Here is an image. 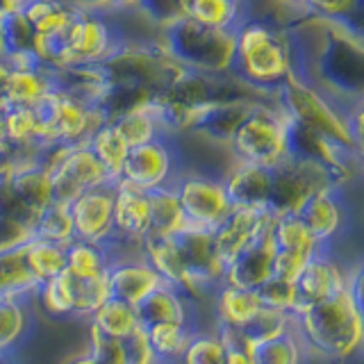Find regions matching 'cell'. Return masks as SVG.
<instances>
[{
  "instance_id": "6da1fadb",
  "label": "cell",
  "mask_w": 364,
  "mask_h": 364,
  "mask_svg": "<svg viewBox=\"0 0 364 364\" xmlns=\"http://www.w3.org/2000/svg\"><path fill=\"white\" fill-rule=\"evenodd\" d=\"M291 321H299L305 339L326 358L346 360L362 346L364 314L353 305L346 287L291 316Z\"/></svg>"
},
{
  "instance_id": "7a4b0ae2",
  "label": "cell",
  "mask_w": 364,
  "mask_h": 364,
  "mask_svg": "<svg viewBox=\"0 0 364 364\" xmlns=\"http://www.w3.org/2000/svg\"><path fill=\"white\" fill-rule=\"evenodd\" d=\"M235 162L276 166L287 159V117L271 96H257L225 144Z\"/></svg>"
},
{
  "instance_id": "3957f363",
  "label": "cell",
  "mask_w": 364,
  "mask_h": 364,
  "mask_svg": "<svg viewBox=\"0 0 364 364\" xmlns=\"http://www.w3.org/2000/svg\"><path fill=\"white\" fill-rule=\"evenodd\" d=\"M164 53L180 66L203 73H228L232 32L210 30L187 16H176L159 28Z\"/></svg>"
},
{
  "instance_id": "277c9868",
  "label": "cell",
  "mask_w": 364,
  "mask_h": 364,
  "mask_svg": "<svg viewBox=\"0 0 364 364\" xmlns=\"http://www.w3.org/2000/svg\"><path fill=\"white\" fill-rule=\"evenodd\" d=\"M185 166L187 151L182 146V134L162 132L151 141L128 148L119 180L141 191H153L173 185Z\"/></svg>"
},
{
  "instance_id": "5b68a950",
  "label": "cell",
  "mask_w": 364,
  "mask_h": 364,
  "mask_svg": "<svg viewBox=\"0 0 364 364\" xmlns=\"http://www.w3.org/2000/svg\"><path fill=\"white\" fill-rule=\"evenodd\" d=\"M223 171L203 166L200 162H187L173 182L185 223L214 228L230 212V200L223 189Z\"/></svg>"
},
{
  "instance_id": "8992f818",
  "label": "cell",
  "mask_w": 364,
  "mask_h": 364,
  "mask_svg": "<svg viewBox=\"0 0 364 364\" xmlns=\"http://www.w3.org/2000/svg\"><path fill=\"white\" fill-rule=\"evenodd\" d=\"M37 114L41 121V132L46 148L50 153L60 148H71L87 144L89 134L94 132L96 125L102 121L98 114L77 98L55 89L43 100H39Z\"/></svg>"
},
{
  "instance_id": "52a82bcc",
  "label": "cell",
  "mask_w": 364,
  "mask_h": 364,
  "mask_svg": "<svg viewBox=\"0 0 364 364\" xmlns=\"http://www.w3.org/2000/svg\"><path fill=\"white\" fill-rule=\"evenodd\" d=\"M48 173L53 200L57 203H71L87 189L112 182L105 166L98 162V157L87 144L60 148V151L50 153Z\"/></svg>"
},
{
  "instance_id": "ba28073f",
  "label": "cell",
  "mask_w": 364,
  "mask_h": 364,
  "mask_svg": "<svg viewBox=\"0 0 364 364\" xmlns=\"http://www.w3.org/2000/svg\"><path fill=\"white\" fill-rule=\"evenodd\" d=\"M151 228V205L148 193L128 182H114V212H112V237L105 242L107 250L136 246Z\"/></svg>"
},
{
  "instance_id": "9c48e42d",
  "label": "cell",
  "mask_w": 364,
  "mask_h": 364,
  "mask_svg": "<svg viewBox=\"0 0 364 364\" xmlns=\"http://www.w3.org/2000/svg\"><path fill=\"white\" fill-rule=\"evenodd\" d=\"M171 239H173L182 267L193 282H198L200 287L221 282L225 267L216 253L212 228L185 223L180 230L171 232Z\"/></svg>"
},
{
  "instance_id": "30bf717a",
  "label": "cell",
  "mask_w": 364,
  "mask_h": 364,
  "mask_svg": "<svg viewBox=\"0 0 364 364\" xmlns=\"http://www.w3.org/2000/svg\"><path fill=\"white\" fill-rule=\"evenodd\" d=\"M344 189L346 187L339 185L318 187L312 193H307L299 203V208L294 210V214L299 216L321 250H328V244L344 225Z\"/></svg>"
},
{
  "instance_id": "8fae6325",
  "label": "cell",
  "mask_w": 364,
  "mask_h": 364,
  "mask_svg": "<svg viewBox=\"0 0 364 364\" xmlns=\"http://www.w3.org/2000/svg\"><path fill=\"white\" fill-rule=\"evenodd\" d=\"M68 205L73 223V239L105 244L112 237V212H114V182L87 189Z\"/></svg>"
},
{
  "instance_id": "7c38bea8",
  "label": "cell",
  "mask_w": 364,
  "mask_h": 364,
  "mask_svg": "<svg viewBox=\"0 0 364 364\" xmlns=\"http://www.w3.org/2000/svg\"><path fill=\"white\" fill-rule=\"evenodd\" d=\"M291 282H294V291H296L291 316H296L303 310H307L310 305L323 301V299H330V296L337 294L339 289H344L346 276L341 273V269L335 264V262L328 257V250H316V253L307 257L303 269L299 271V276H296Z\"/></svg>"
},
{
  "instance_id": "4fadbf2b",
  "label": "cell",
  "mask_w": 364,
  "mask_h": 364,
  "mask_svg": "<svg viewBox=\"0 0 364 364\" xmlns=\"http://www.w3.org/2000/svg\"><path fill=\"white\" fill-rule=\"evenodd\" d=\"M273 276V242H271V223L262 232H257L239 253L228 262L223 269L221 282L235 284L242 289H255L259 282Z\"/></svg>"
},
{
  "instance_id": "5bb4252c",
  "label": "cell",
  "mask_w": 364,
  "mask_h": 364,
  "mask_svg": "<svg viewBox=\"0 0 364 364\" xmlns=\"http://www.w3.org/2000/svg\"><path fill=\"white\" fill-rule=\"evenodd\" d=\"M273 185V166L232 162L223 171V189L230 208L267 210Z\"/></svg>"
},
{
  "instance_id": "9a60e30c",
  "label": "cell",
  "mask_w": 364,
  "mask_h": 364,
  "mask_svg": "<svg viewBox=\"0 0 364 364\" xmlns=\"http://www.w3.org/2000/svg\"><path fill=\"white\" fill-rule=\"evenodd\" d=\"M273 221V214L269 210L257 208H230L223 219L212 228L214 246L223 267L230 262L239 250H242L250 239Z\"/></svg>"
},
{
  "instance_id": "2e32d148",
  "label": "cell",
  "mask_w": 364,
  "mask_h": 364,
  "mask_svg": "<svg viewBox=\"0 0 364 364\" xmlns=\"http://www.w3.org/2000/svg\"><path fill=\"white\" fill-rule=\"evenodd\" d=\"M141 255L146 257V262L151 264L159 278L164 282L173 284V287L185 296L187 301H198L203 296V289L198 282H193L185 267H182L180 255L173 246V239L171 235H157V232H146L141 239Z\"/></svg>"
},
{
  "instance_id": "e0dca14e",
  "label": "cell",
  "mask_w": 364,
  "mask_h": 364,
  "mask_svg": "<svg viewBox=\"0 0 364 364\" xmlns=\"http://www.w3.org/2000/svg\"><path fill=\"white\" fill-rule=\"evenodd\" d=\"M107 280H109V296L121 299L130 305L144 299L148 291L162 282L159 273L148 264L146 257L141 259L114 257L107 267Z\"/></svg>"
},
{
  "instance_id": "ac0fdd59",
  "label": "cell",
  "mask_w": 364,
  "mask_h": 364,
  "mask_svg": "<svg viewBox=\"0 0 364 364\" xmlns=\"http://www.w3.org/2000/svg\"><path fill=\"white\" fill-rule=\"evenodd\" d=\"M250 5L253 0H180V16L210 30L235 32Z\"/></svg>"
},
{
  "instance_id": "d6986e66",
  "label": "cell",
  "mask_w": 364,
  "mask_h": 364,
  "mask_svg": "<svg viewBox=\"0 0 364 364\" xmlns=\"http://www.w3.org/2000/svg\"><path fill=\"white\" fill-rule=\"evenodd\" d=\"M55 91V71L43 64L11 68L7 75L3 105H26L34 107L39 100Z\"/></svg>"
},
{
  "instance_id": "ffe728a7",
  "label": "cell",
  "mask_w": 364,
  "mask_h": 364,
  "mask_svg": "<svg viewBox=\"0 0 364 364\" xmlns=\"http://www.w3.org/2000/svg\"><path fill=\"white\" fill-rule=\"evenodd\" d=\"M134 314H136V321L144 328L153 323H164V321L187 323V299L173 287V284L162 280L157 287L148 291L144 299L134 303Z\"/></svg>"
},
{
  "instance_id": "44dd1931",
  "label": "cell",
  "mask_w": 364,
  "mask_h": 364,
  "mask_svg": "<svg viewBox=\"0 0 364 364\" xmlns=\"http://www.w3.org/2000/svg\"><path fill=\"white\" fill-rule=\"evenodd\" d=\"M109 121L114 123V128L121 132V136L128 146H139V144L155 139V136H159L162 132H168L157 112V105L151 98L119 112L117 117H112Z\"/></svg>"
},
{
  "instance_id": "7402d4cb",
  "label": "cell",
  "mask_w": 364,
  "mask_h": 364,
  "mask_svg": "<svg viewBox=\"0 0 364 364\" xmlns=\"http://www.w3.org/2000/svg\"><path fill=\"white\" fill-rule=\"evenodd\" d=\"M362 0H307L303 16L326 23L330 28L346 32L348 37L362 41Z\"/></svg>"
},
{
  "instance_id": "603a6c76",
  "label": "cell",
  "mask_w": 364,
  "mask_h": 364,
  "mask_svg": "<svg viewBox=\"0 0 364 364\" xmlns=\"http://www.w3.org/2000/svg\"><path fill=\"white\" fill-rule=\"evenodd\" d=\"M18 11L37 37V34L64 32L77 16L80 7L71 0H28Z\"/></svg>"
},
{
  "instance_id": "cb8c5ba5",
  "label": "cell",
  "mask_w": 364,
  "mask_h": 364,
  "mask_svg": "<svg viewBox=\"0 0 364 364\" xmlns=\"http://www.w3.org/2000/svg\"><path fill=\"white\" fill-rule=\"evenodd\" d=\"M66 244L46 242V239H28L26 244H21L18 255L23 262V269L28 271V276L37 282H43L57 273L66 269Z\"/></svg>"
},
{
  "instance_id": "d4e9b609",
  "label": "cell",
  "mask_w": 364,
  "mask_h": 364,
  "mask_svg": "<svg viewBox=\"0 0 364 364\" xmlns=\"http://www.w3.org/2000/svg\"><path fill=\"white\" fill-rule=\"evenodd\" d=\"M87 146L94 151V155L98 157V162L105 166L107 176L112 182H117L121 176V166H123V159L128 155V144L121 136V132L114 128L112 121H100L94 132L89 134Z\"/></svg>"
},
{
  "instance_id": "484cf974",
  "label": "cell",
  "mask_w": 364,
  "mask_h": 364,
  "mask_svg": "<svg viewBox=\"0 0 364 364\" xmlns=\"http://www.w3.org/2000/svg\"><path fill=\"white\" fill-rule=\"evenodd\" d=\"M66 269L77 278H94L105 273L112 255L105 244L82 242V239H71L66 246Z\"/></svg>"
},
{
  "instance_id": "4316f807",
  "label": "cell",
  "mask_w": 364,
  "mask_h": 364,
  "mask_svg": "<svg viewBox=\"0 0 364 364\" xmlns=\"http://www.w3.org/2000/svg\"><path fill=\"white\" fill-rule=\"evenodd\" d=\"M271 242H273V250H299V253H305V255H312L316 250H321L294 212L273 216Z\"/></svg>"
},
{
  "instance_id": "83f0119b",
  "label": "cell",
  "mask_w": 364,
  "mask_h": 364,
  "mask_svg": "<svg viewBox=\"0 0 364 364\" xmlns=\"http://www.w3.org/2000/svg\"><path fill=\"white\" fill-rule=\"evenodd\" d=\"M30 232L34 239H46V242L68 244L73 239V223L68 214L66 203L50 200L46 208H41L30 223Z\"/></svg>"
},
{
  "instance_id": "f1b7e54d",
  "label": "cell",
  "mask_w": 364,
  "mask_h": 364,
  "mask_svg": "<svg viewBox=\"0 0 364 364\" xmlns=\"http://www.w3.org/2000/svg\"><path fill=\"white\" fill-rule=\"evenodd\" d=\"M146 193H148V205H151V228H148V232L171 235L185 225V214L180 210L173 185L159 187Z\"/></svg>"
},
{
  "instance_id": "f546056e",
  "label": "cell",
  "mask_w": 364,
  "mask_h": 364,
  "mask_svg": "<svg viewBox=\"0 0 364 364\" xmlns=\"http://www.w3.org/2000/svg\"><path fill=\"white\" fill-rule=\"evenodd\" d=\"M146 333H148V341H151L153 353L157 358V364L180 360L189 344V339H191L189 323H176V321L153 323L146 328Z\"/></svg>"
},
{
  "instance_id": "4dcf8cb0",
  "label": "cell",
  "mask_w": 364,
  "mask_h": 364,
  "mask_svg": "<svg viewBox=\"0 0 364 364\" xmlns=\"http://www.w3.org/2000/svg\"><path fill=\"white\" fill-rule=\"evenodd\" d=\"M37 299L55 316L75 314V276L68 269H64L57 276L43 280L39 284Z\"/></svg>"
},
{
  "instance_id": "1f68e13d",
  "label": "cell",
  "mask_w": 364,
  "mask_h": 364,
  "mask_svg": "<svg viewBox=\"0 0 364 364\" xmlns=\"http://www.w3.org/2000/svg\"><path fill=\"white\" fill-rule=\"evenodd\" d=\"M26 330V299L0 287V358L16 346Z\"/></svg>"
},
{
  "instance_id": "d6a6232c",
  "label": "cell",
  "mask_w": 364,
  "mask_h": 364,
  "mask_svg": "<svg viewBox=\"0 0 364 364\" xmlns=\"http://www.w3.org/2000/svg\"><path fill=\"white\" fill-rule=\"evenodd\" d=\"M219 284H221L219 316L225 318V321L242 326L262 307L257 303V296L253 289H242V287H235V284H225V282H219Z\"/></svg>"
},
{
  "instance_id": "836d02e7",
  "label": "cell",
  "mask_w": 364,
  "mask_h": 364,
  "mask_svg": "<svg viewBox=\"0 0 364 364\" xmlns=\"http://www.w3.org/2000/svg\"><path fill=\"white\" fill-rule=\"evenodd\" d=\"M289 321L291 314L287 312H278V310H269V307H259V310L244 321L239 328V333L244 335V339L248 341L250 346L259 344V341L271 339L276 335H282L289 330Z\"/></svg>"
},
{
  "instance_id": "e575fe53",
  "label": "cell",
  "mask_w": 364,
  "mask_h": 364,
  "mask_svg": "<svg viewBox=\"0 0 364 364\" xmlns=\"http://www.w3.org/2000/svg\"><path fill=\"white\" fill-rule=\"evenodd\" d=\"M91 323H96L105 335H112V337L119 339L139 321H136L134 305L109 296V299L102 303L94 314H91Z\"/></svg>"
},
{
  "instance_id": "d590c367",
  "label": "cell",
  "mask_w": 364,
  "mask_h": 364,
  "mask_svg": "<svg viewBox=\"0 0 364 364\" xmlns=\"http://www.w3.org/2000/svg\"><path fill=\"white\" fill-rule=\"evenodd\" d=\"M253 364H301V353L289 330L253 344Z\"/></svg>"
},
{
  "instance_id": "8d00e7d4",
  "label": "cell",
  "mask_w": 364,
  "mask_h": 364,
  "mask_svg": "<svg viewBox=\"0 0 364 364\" xmlns=\"http://www.w3.org/2000/svg\"><path fill=\"white\" fill-rule=\"evenodd\" d=\"M109 299L107 271L94 278L75 276V314H94L98 307Z\"/></svg>"
},
{
  "instance_id": "74e56055",
  "label": "cell",
  "mask_w": 364,
  "mask_h": 364,
  "mask_svg": "<svg viewBox=\"0 0 364 364\" xmlns=\"http://www.w3.org/2000/svg\"><path fill=\"white\" fill-rule=\"evenodd\" d=\"M253 291H255L257 303L262 307L291 314V307H294V301H296V291H294V282L291 280H284V278H278V276H269L264 282H259Z\"/></svg>"
},
{
  "instance_id": "f35d334b",
  "label": "cell",
  "mask_w": 364,
  "mask_h": 364,
  "mask_svg": "<svg viewBox=\"0 0 364 364\" xmlns=\"http://www.w3.org/2000/svg\"><path fill=\"white\" fill-rule=\"evenodd\" d=\"M219 337L223 346V364H253V346L239 333V328L219 316Z\"/></svg>"
},
{
  "instance_id": "ab89813d",
  "label": "cell",
  "mask_w": 364,
  "mask_h": 364,
  "mask_svg": "<svg viewBox=\"0 0 364 364\" xmlns=\"http://www.w3.org/2000/svg\"><path fill=\"white\" fill-rule=\"evenodd\" d=\"M119 344L123 350L125 364H157L153 346L148 341V333L141 323H134L128 333L119 337Z\"/></svg>"
},
{
  "instance_id": "60d3db41",
  "label": "cell",
  "mask_w": 364,
  "mask_h": 364,
  "mask_svg": "<svg viewBox=\"0 0 364 364\" xmlns=\"http://www.w3.org/2000/svg\"><path fill=\"white\" fill-rule=\"evenodd\" d=\"M180 360L182 364H223V346L219 337L191 335Z\"/></svg>"
},
{
  "instance_id": "b9f144b4",
  "label": "cell",
  "mask_w": 364,
  "mask_h": 364,
  "mask_svg": "<svg viewBox=\"0 0 364 364\" xmlns=\"http://www.w3.org/2000/svg\"><path fill=\"white\" fill-rule=\"evenodd\" d=\"M91 358H94L98 364H125L123 360V350L117 337L105 335L102 330L91 323Z\"/></svg>"
},
{
  "instance_id": "7bdbcfd3",
  "label": "cell",
  "mask_w": 364,
  "mask_h": 364,
  "mask_svg": "<svg viewBox=\"0 0 364 364\" xmlns=\"http://www.w3.org/2000/svg\"><path fill=\"white\" fill-rule=\"evenodd\" d=\"M307 257L310 255L299 253V250H273V276L294 280L307 262Z\"/></svg>"
},
{
  "instance_id": "ee69618b",
  "label": "cell",
  "mask_w": 364,
  "mask_h": 364,
  "mask_svg": "<svg viewBox=\"0 0 364 364\" xmlns=\"http://www.w3.org/2000/svg\"><path fill=\"white\" fill-rule=\"evenodd\" d=\"M269 3L276 9L284 11V14H289L291 18H305L303 7H305L307 0H269Z\"/></svg>"
},
{
  "instance_id": "f6af8a7d",
  "label": "cell",
  "mask_w": 364,
  "mask_h": 364,
  "mask_svg": "<svg viewBox=\"0 0 364 364\" xmlns=\"http://www.w3.org/2000/svg\"><path fill=\"white\" fill-rule=\"evenodd\" d=\"M71 3L87 11H112V0H71Z\"/></svg>"
},
{
  "instance_id": "bcb514c9",
  "label": "cell",
  "mask_w": 364,
  "mask_h": 364,
  "mask_svg": "<svg viewBox=\"0 0 364 364\" xmlns=\"http://www.w3.org/2000/svg\"><path fill=\"white\" fill-rule=\"evenodd\" d=\"M7 75H9V64L5 60H0V107H3V100H5Z\"/></svg>"
},
{
  "instance_id": "7dc6e473",
  "label": "cell",
  "mask_w": 364,
  "mask_h": 364,
  "mask_svg": "<svg viewBox=\"0 0 364 364\" xmlns=\"http://www.w3.org/2000/svg\"><path fill=\"white\" fill-rule=\"evenodd\" d=\"M0 162H7V141H5V119L0 107Z\"/></svg>"
},
{
  "instance_id": "c3c4849f",
  "label": "cell",
  "mask_w": 364,
  "mask_h": 364,
  "mask_svg": "<svg viewBox=\"0 0 364 364\" xmlns=\"http://www.w3.org/2000/svg\"><path fill=\"white\" fill-rule=\"evenodd\" d=\"M26 3L28 0H0V14H3V11H11V9H21Z\"/></svg>"
},
{
  "instance_id": "681fc988",
  "label": "cell",
  "mask_w": 364,
  "mask_h": 364,
  "mask_svg": "<svg viewBox=\"0 0 364 364\" xmlns=\"http://www.w3.org/2000/svg\"><path fill=\"white\" fill-rule=\"evenodd\" d=\"M66 364H98L94 358H91V353H87V355H80V358H73V360H68Z\"/></svg>"
},
{
  "instance_id": "f907efd6",
  "label": "cell",
  "mask_w": 364,
  "mask_h": 364,
  "mask_svg": "<svg viewBox=\"0 0 364 364\" xmlns=\"http://www.w3.org/2000/svg\"><path fill=\"white\" fill-rule=\"evenodd\" d=\"M5 57V43H3V28H0V60Z\"/></svg>"
},
{
  "instance_id": "816d5d0a",
  "label": "cell",
  "mask_w": 364,
  "mask_h": 364,
  "mask_svg": "<svg viewBox=\"0 0 364 364\" xmlns=\"http://www.w3.org/2000/svg\"><path fill=\"white\" fill-rule=\"evenodd\" d=\"M0 364H3V358H0Z\"/></svg>"
}]
</instances>
